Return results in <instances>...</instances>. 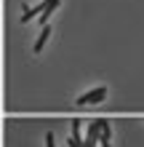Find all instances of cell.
<instances>
[{
	"label": "cell",
	"instance_id": "obj_6",
	"mask_svg": "<svg viewBox=\"0 0 144 147\" xmlns=\"http://www.w3.org/2000/svg\"><path fill=\"white\" fill-rule=\"evenodd\" d=\"M46 147H56V144H54V134H51V131L46 134Z\"/></svg>",
	"mask_w": 144,
	"mask_h": 147
},
{
	"label": "cell",
	"instance_id": "obj_5",
	"mask_svg": "<svg viewBox=\"0 0 144 147\" xmlns=\"http://www.w3.org/2000/svg\"><path fill=\"white\" fill-rule=\"evenodd\" d=\"M72 136H80V120H72Z\"/></svg>",
	"mask_w": 144,
	"mask_h": 147
},
{
	"label": "cell",
	"instance_id": "obj_3",
	"mask_svg": "<svg viewBox=\"0 0 144 147\" xmlns=\"http://www.w3.org/2000/svg\"><path fill=\"white\" fill-rule=\"evenodd\" d=\"M48 3H51V0H40L38 5H32V8H27V11H24V16H21V22H29V19H35L38 13H46V8H48Z\"/></svg>",
	"mask_w": 144,
	"mask_h": 147
},
{
	"label": "cell",
	"instance_id": "obj_1",
	"mask_svg": "<svg viewBox=\"0 0 144 147\" xmlns=\"http://www.w3.org/2000/svg\"><path fill=\"white\" fill-rule=\"evenodd\" d=\"M107 96V88L101 86V88H94V91H88V94H83V96H78V105H96V102H101Z\"/></svg>",
	"mask_w": 144,
	"mask_h": 147
},
{
	"label": "cell",
	"instance_id": "obj_4",
	"mask_svg": "<svg viewBox=\"0 0 144 147\" xmlns=\"http://www.w3.org/2000/svg\"><path fill=\"white\" fill-rule=\"evenodd\" d=\"M51 38V27H48V24H46V27H43V32H40V35H38V40H35V54H40V51H43V46H46V40Z\"/></svg>",
	"mask_w": 144,
	"mask_h": 147
},
{
	"label": "cell",
	"instance_id": "obj_2",
	"mask_svg": "<svg viewBox=\"0 0 144 147\" xmlns=\"http://www.w3.org/2000/svg\"><path fill=\"white\" fill-rule=\"evenodd\" d=\"M101 128H104V120H94V123L88 126V136H86V147H94L96 139L101 136Z\"/></svg>",
	"mask_w": 144,
	"mask_h": 147
}]
</instances>
